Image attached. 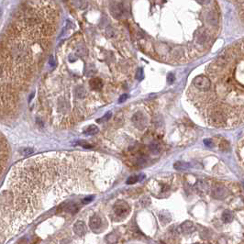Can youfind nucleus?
<instances>
[{
	"mask_svg": "<svg viewBox=\"0 0 244 244\" xmlns=\"http://www.w3.org/2000/svg\"><path fill=\"white\" fill-rule=\"evenodd\" d=\"M138 176H131L130 177L128 180H127V184L128 185H133V184H135L136 182L138 181Z\"/></svg>",
	"mask_w": 244,
	"mask_h": 244,
	"instance_id": "nucleus-16",
	"label": "nucleus"
},
{
	"mask_svg": "<svg viewBox=\"0 0 244 244\" xmlns=\"http://www.w3.org/2000/svg\"><path fill=\"white\" fill-rule=\"evenodd\" d=\"M114 212L119 217H125L130 212V206L124 201H119L114 206Z\"/></svg>",
	"mask_w": 244,
	"mask_h": 244,
	"instance_id": "nucleus-4",
	"label": "nucleus"
},
{
	"mask_svg": "<svg viewBox=\"0 0 244 244\" xmlns=\"http://www.w3.org/2000/svg\"><path fill=\"white\" fill-rule=\"evenodd\" d=\"M241 19H242V21L244 22V11H242V12L241 13Z\"/></svg>",
	"mask_w": 244,
	"mask_h": 244,
	"instance_id": "nucleus-24",
	"label": "nucleus"
},
{
	"mask_svg": "<svg viewBox=\"0 0 244 244\" xmlns=\"http://www.w3.org/2000/svg\"><path fill=\"white\" fill-rule=\"evenodd\" d=\"M110 12L112 14V16L116 18H121L122 15L124 13V8L122 6V4H114L111 6L110 8Z\"/></svg>",
	"mask_w": 244,
	"mask_h": 244,
	"instance_id": "nucleus-6",
	"label": "nucleus"
},
{
	"mask_svg": "<svg viewBox=\"0 0 244 244\" xmlns=\"http://www.w3.org/2000/svg\"><path fill=\"white\" fill-rule=\"evenodd\" d=\"M222 220L224 223H231L233 220V215L230 211H224L222 214Z\"/></svg>",
	"mask_w": 244,
	"mask_h": 244,
	"instance_id": "nucleus-13",
	"label": "nucleus"
},
{
	"mask_svg": "<svg viewBox=\"0 0 244 244\" xmlns=\"http://www.w3.org/2000/svg\"><path fill=\"white\" fill-rule=\"evenodd\" d=\"M98 131H99L98 128H97L96 126H95V125H92V126H90L89 128H87V130L84 131V133H85L86 135H95Z\"/></svg>",
	"mask_w": 244,
	"mask_h": 244,
	"instance_id": "nucleus-14",
	"label": "nucleus"
},
{
	"mask_svg": "<svg viewBox=\"0 0 244 244\" xmlns=\"http://www.w3.org/2000/svg\"><path fill=\"white\" fill-rule=\"evenodd\" d=\"M228 194V191L225 189L223 186H217L215 189L213 190V196L217 199H222L224 198Z\"/></svg>",
	"mask_w": 244,
	"mask_h": 244,
	"instance_id": "nucleus-8",
	"label": "nucleus"
},
{
	"mask_svg": "<svg viewBox=\"0 0 244 244\" xmlns=\"http://www.w3.org/2000/svg\"><path fill=\"white\" fill-rule=\"evenodd\" d=\"M181 228H182L183 231H185V232H186V233H189V232H192V231H194V225H193V223L190 222V221L183 223L182 226H181Z\"/></svg>",
	"mask_w": 244,
	"mask_h": 244,
	"instance_id": "nucleus-12",
	"label": "nucleus"
},
{
	"mask_svg": "<svg viewBox=\"0 0 244 244\" xmlns=\"http://www.w3.org/2000/svg\"><path fill=\"white\" fill-rule=\"evenodd\" d=\"M190 103L205 122L231 129L244 124V41L226 48L196 76L187 90Z\"/></svg>",
	"mask_w": 244,
	"mask_h": 244,
	"instance_id": "nucleus-2",
	"label": "nucleus"
},
{
	"mask_svg": "<svg viewBox=\"0 0 244 244\" xmlns=\"http://www.w3.org/2000/svg\"><path fill=\"white\" fill-rule=\"evenodd\" d=\"M116 163L95 152H53L12 167L0 191V243L44 209L72 194L109 187Z\"/></svg>",
	"mask_w": 244,
	"mask_h": 244,
	"instance_id": "nucleus-1",
	"label": "nucleus"
},
{
	"mask_svg": "<svg viewBox=\"0 0 244 244\" xmlns=\"http://www.w3.org/2000/svg\"><path fill=\"white\" fill-rule=\"evenodd\" d=\"M168 83H170V84H172L173 82H174V80H175V77H174V75L173 74H169L168 75Z\"/></svg>",
	"mask_w": 244,
	"mask_h": 244,
	"instance_id": "nucleus-22",
	"label": "nucleus"
},
{
	"mask_svg": "<svg viewBox=\"0 0 244 244\" xmlns=\"http://www.w3.org/2000/svg\"><path fill=\"white\" fill-rule=\"evenodd\" d=\"M142 75H143V72H142V69H139L137 71V74H136V78L140 80L142 78Z\"/></svg>",
	"mask_w": 244,
	"mask_h": 244,
	"instance_id": "nucleus-18",
	"label": "nucleus"
},
{
	"mask_svg": "<svg viewBox=\"0 0 244 244\" xmlns=\"http://www.w3.org/2000/svg\"><path fill=\"white\" fill-rule=\"evenodd\" d=\"M50 65H51V66H54L55 65V62H54V59H53V56H51V57H50Z\"/></svg>",
	"mask_w": 244,
	"mask_h": 244,
	"instance_id": "nucleus-23",
	"label": "nucleus"
},
{
	"mask_svg": "<svg viewBox=\"0 0 244 244\" xmlns=\"http://www.w3.org/2000/svg\"><path fill=\"white\" fill-rule=\"evenodd\" d=\"M64 206V210L68 212V213H71V214H74L76 213L78 210H79V207L77 206V205L74 203H66V204H63Z\"/></svg>",
	"mask_w": 244,
	"mask_h": 244,
	"instance_id": "nucleus-10",
	"label": "nucleus"
},
{
	"mask_svg": "<svg viewBox=\"0 0 244 244\" xmlns=\"http://www.w3.org/2000/svg\"><path fill=\"white\" fill-rule=\"evenodd\" d=\"M110 117H111V113H110V112H109V113H107V115H106V116H104V117H103L101 119H99V120H109Z\"/></svg>",
	"mask_w": 244,
	"mask_h": 244,
	"instance_id": "nucleus-21",
	"label": "nucleus"
},
{
	"mask_svg": "<svg viewBox=\"0 0 244 244\" xmlns=\"http://www.w3.org/2000/svg\"><path fill=\"white\" fill-rule=\"evenodd\" d=\"M199 2H201V3H206V2H208V0H199Z\"/></svg>",
	"mask_w": 244,
	"mask_h": 244,
	"instance_id": "nucleus-25",
	"label": "nucleus"
},
{
	"mask_svg": "<svg viewBox=\"0 0 244 244\" xmlns=\"http://www.w3.org/2000/svg\"><path fill=\"white\" fill-rule=\"evenodd\" d=\"M102 226V219L98 216H93L89 219V227L92 231H96L100 230Z\"/></svg>",
	"mask_w": 244,
	"mask_h": 244,
	"instance_id": "nucleus-7",
	"label": "nucleus"
},
{
	"mask_svg": "<svg viewBox=\"0 0 244 244\" xmlns=\"http://www.w3.org/2000/svg\"><path fill=\"white\" fill-rule=\"evenodd\" d=\"M0 14H1V8H0Z\"/></svg>",
	"mask_w": 244,
	"mask_h": 244,
	"instance_id": "nucleus-26",
	"label": "nucleus"
},
{
	"mask_svg": "<svg viewBox=\"0 0 244 244\" xmlns=\"http://www.w3.org/2000/svg\"><path fill=\"white\" fill-rule=\"evenodd\" d=\"M9 160V146L7 139L0 132V177L4 174Z\"/></svg>",
	"mask_w": 244,
	"mask_h": 244,
	"instance_id": "nucleus-3",
	"label": "nucleus"
},
{
	"mask_svg": "<svg viewBox=\"0 0 244 244\" xmlns=\"http://www.w3.org/2000/svg\"><path fill=\"white\" fill-rule=\"evenodd\" d=\"M89 84H90V87L93 90H101L102 87H103V82L98 77L93 78L91 81L89 82Z\"/></svg>",
	"mask_w": 244,
	"mask_h": 244,
	"instance_id": "nucleus-9",
	"label": "nucleus"
},
{
	"mask_svg": "<svg viewBox=\"0 0 244 244\" xmlns=\"http://www.w3.org/2000/svg\"><path fill=\"white\" fill-rule=\"evenodd\" d=\"M94 198H95V196H94V195H91V196H87L86 197H84V198L83 199V203H84V204L90 203V202H92V201L94 200Z\"/></svg>",
	"mask_w": 244,
	"mask_h": 244,
	"instance_id": "nucleus-15",
	"label": "nucleus"
},
{
	"mask_svg": "<svg viewBox=\"0 0 244 244\" xmlns=\"http://www.w3.org/2000/svg\"><path fill=\"white\" fill-rule=\"evenodd\" d=\"M86 231H87V228H86V225L83 222V221H76L74 225V232L78 235L79 237H83L85 235L86 233Z\"/></svg>",
	"mask_w": 244,
	"mask_h": 244,
	"instance_id": "nucleus-5",
	"label": "nucleus"
},
{
	"mask_svg": "<svg viewBox=\"0 0 244 244\" xmlns=\"http://www.w3.org/2000/svg\"><path fill=\"white\" fill-rule=\"evenodd\" d=\"M31 153H33V149H31V148H27V149H24L22 150V154L24 156H28Z\"/></svg>",
	"mask_w": 244,
	"mask_h": 244,
	"instance_id": "nucleus-17",
	"label": "nucleus"
},
{
	"mask_svg": "<svg viewBox=\"0 0 244 244\" xmlns=\"http://www.w3.org/2000/svg\"><path fill=\"white\" fill-rule=\"evenodd\" d=\"M127 98H128V95H126V94L122 95L121 96L119 97V103H123L124 101L127 100Z\"/></svg>",
	"mask_w": 244,
	"mask_h": 244,
	"instance_id": "nucleus-20",
	"label": "nucleus"
},
{
	"mask_svg": "<svg viewBox=\"0 0 244 244\" xmlns=\"http://www.w3.org/2000/svg\"><path fill=\"white\" fill-rule=\"evenodd\" d=\"M207 21L208 23L211 25V26H216L217 25V22H218V18H217V16L216 15L215 12H210L207 16Z\"/></svg>",
	"mask_w": 244,
	"mask_h": 244,
	"instance_id": "nucleus-11",
	"label": "nucleus"
},
{
	"mask_svg": "<svg viewBox=\"0 0 244 244\" xmlns=\"http://www.w3.org/2000/svg\"><path fill=\"white\" fill-rule=\"evenodd\" d=\"M107 34H108L109 37H113L114 34H115L113 28H107Z\"/></svg>",
	"mask_w": 244,
	"mask_h": 244,
	"instance_id": "nucleus-19",
	"label": "nucleus"
}]
</instances>
